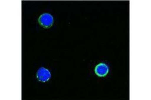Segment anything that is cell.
Listing matches in <instances>:
<instances>
[{"mask_svg": "<svg viewBox=\"0 0 151 100\" xmlns=\"http://www.w3.org/2000/svg\"><path fill=\"white\" fill-rule=\"evenodd\" d=\"M38 22L43 27L47 28L52 26L53 24V17L48 14H43L39 18Z\"/></svg>", "mask_w": 151, "mask_h": 100, "instance_id": "1", "label": "cell"}, {"mask_svg": "<svg viewBox=\"0 0 151 100\" xmlns=\"http://www.w3.org/2000/svg\"><path fill=\"white\" fill-rule=\"evenodd\" d=\"M51 74L48 70L45 68H40L38 70L37 78L40 81L46 82L50 80Z\"/></svg>", "mask_w": 151, "mask_h": 100, "instance_id": "2", "label": "cell"}, {"mask_svg": "<svg viewBox=\"0 0 151 100\" xmlns=\"http://www.w3.org/2000/svg\"><path fill=\"white\" fill-rule=\"evenodd\" d=\"M109 69L106 65L104 63L98 64L95 68V72L96 75L99 77H104L108 74Z\"/></svg>", "mask_w": 151, "mask_h": 100, "instance_id": "3", "label": "cell"}]
</instances>
